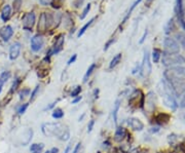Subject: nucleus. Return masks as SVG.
Returning a JSON list of instances; mask_svg holds the SVG:
<instances>
[{
    "mask_svg": "<svg viewBox=\"0 0 185 153\" xmlns=\"http://www.w3.org/2000/svg\"><path fill=\"white\" fill-rule=\"evenodd\" d=\"M39 2H40L41 5L46 6V5H50V4L53 2V0H39Z\"/></svg>",
    "mask_w": 185,
    "mask_h": 153,
    "instance_id": "79ce46f5",
    "label": "nucleus"
},
{
    "mask_svg": "<svg viewBox=\"0 0 185 153\" xmlns=\"http://www.w3.org/2000/svg\"><path fill=\"white\" fill-rule=\"evenodd\" d=\"M44 153H50V150H47V151H45Z\"/></svg>",
    "mask_w": 185,
    "mask_h": 153,
    "instance_id": "13d9d810",
    "label": "nucleus"
},
{
    "mask_svg": "<svg viewBox=\"0 0 185 153\" xmlns=\"http://www.w3.org/2000/svg\"><path fill=\"white\" fill-rule=\"evenodd\" d=\"M31 94V90L30 89H23L18 92V96H20V100H24L25 98H27L28 96H30Z\"/></svg>",
    "mask_w": 185,
    "mask_h": 153,
    "instance_id": "c85d7f7f",
    "label": "nucleus"
},
{
    "mask_svg": "<svg viewBox=\"0 0 185 153\" xmlns=\"http://www.w3.org/2000/svg\"><path fill=\"white\" fill-rule=\"evenodd\" d=\"M120 102L119 99H117L114 103V106H113V110H112V118H113V121H114L115 124H117V114H118V111L120 108Z\"/></svg>",
    "mask_w": 185,
    "mask_h": 153,
    "instance_id": "6ab92c4d",
    "label": "nucleus"
},
{
    "mask_svg": "<svg viewBox=\"0 0 185 153\" xmlns=\"http://www.w3.org/2000/svg\"><path fill=\"white\" fill-rule=\"evenodd\" d=\"M3 85H4V82L0 80V94H1V92H2V87H3Z\"/></svg>",
    "mask_w": 185,
    "mask_h": 153,
    "instance_id": "5fc2aeb1",
    "label": "nucleus"
},
{
    "mask_svg": "<svg viewBox=\"0 0 185 153\" xmlns=\"http://www.w3.org/2000/svg\"><path fill=\"white\" fill-rule=\"evenodd\" d=\"M43 45H44V39L41 34H36L32 37L31 39V50L34 52H38L42 50Z\"/></svg>",
    "mask_w": 185,
    "mask_h": 153,
    "instance_id": "0eeeda50",
    "label": "nucleus"
},
{
    "mask_svg": "<svg viewBox=\"0 0 185 153\" xmlns=\"http://www.w3.org/2000/svg\"><path fill=\"white\" fill-rule=\"evenodd\" d=\"M59 101H60V99H58L56 102H53L52 104H50V105H48V106H46V107L44 108V110H50V109H53V108L55 107V105H56V104H57Z\"/></svg>",
    "mask_w": 185,
    "mask_h": 153,
    "instance_id": "37998d69",
    "label": "nucleus"
},
{
    "mask_svg": "<svg viewBox=\"0 0 185 153\" xmlns=\"http://www.w3.org/2000/svg\"><path fill=\"white\" fill-rule=\"evenodd\" d=\"M165 78L168 81L169 84L172 86L173 90L176 94V96H180V95L185 92V78L181 77H175V76H165Z\"/></svg>",
    "mask_w": 185,
    "mask_h": 153,
    "instance_id": "7ed1b4c3",
    "label": "nucleus"
},
{
    "mask_svg": "<svg viewBox=\"0 0 185 153\" xmlns=\"http://www.w3.org/2000/svg\"><path fill=\"white\" fill-rule=\"evenodd\" d=\"M22 22H23V28H24L25 30H28V31L32 30V28L35 25V13H34L33 11L26 13V15L23 17Z\"/></svg>",
    "mask_w": 185,
    "mask_h": 153,
    "instance_id": "6e6552de",
    "label": "nucleus"
},
{
    "mask_svg": "<svg viewBox=\"0 0 185 153\" xmlns=\"http://www.w3.org/2000/svg\"><path fill=\"white\" fill-rule=\"evenodd\" d=\"M70 149H71L70 144H69V145H67V147H66V149H65L64 153H70Z\"/></svg>",
    "mask_w": 185,
    "mask_h": 153,
    "instance_id": "864d4df0",
    "label": "nucleus"
},
{
    "mask_svg": "<svg viewBox=\"0 0 185 153\" xmlns=\"http://www.w3.org/2000/svg\"><path fill=\"white\" fill-rule=\"evenodd\" d=\"M173 29H174V22H173V20H170L168 23V25L166 26V33H170V32L173 31Z\"/></svg>",
    "mask_w": 185,
    "mask_h": 153,
    "instance_id": "72a5a7b5",
    "label": "nucleus"
},
{
    "mask_svg": "<svg viewBox=\"0 0 185 153\" xmlns=\"http://www.w3.org/2000/svg\"><path fill=\"white\" fill-rule=\"evenodd\" d=\"M44 149L43 143H33L30 146V152L31 153H42Z\"/></svg>",
    "mask_w": 185,
    "mask_h": 153,
    "instance_id": "aec40b11",
    "label": "nucleus"
},
{
    "mask_svg": "<svg viewBox=\"0 0 185 153\" xmlns=\"http://www.w3.org/2000/svg\"><path fill=\"white\" fill-rule=\"evenodd\" d=\"M102 147H103L104 149H108V148H110L111 147L110 142L108 140H106L105 142H103V144H102Z\"/></svg>",
    "mask_w": 185,
    "mask_h": 153,
    "instance_id": "49530a36",
    "label": "nucleus"
},
{
    "mask_svg": "<svg viewBox=\"0 0 185 153\" xmlns=\"http://www.w3.org/2000/svg\"><path fill=\"white\" fill-rule=\"evenodd\" d=\"M184 119H185V115H184Z\"/></svg>",
    "mask_w": 185,
    "mask_h": 153,
    "instance_id": "bf43d9fd",
    "label": "nucleus"
},
{
    "mask_svg": "<svg viewBox=\"0 0 185 153\" xmlns=\"http://www.w3.org/2000/svg\"><path fill=\"white\" fill-rule=\"evenodd\" d=\"M141 1H142V0H136V1H135V2H134V3H133V5H132V6H131V8H130V10L128 11V13H127V16H126V17H124V21H122V23H126V21H127V20H128V18H130V16H131V15H132V13H133L134 8H135V7H136V6H137V5H138V4H139V3H140V2H141Z\"/></svg>",
    "mask_w": 185,
    "mask_h": 153,
    "instance_id": "cd10ccee",
    "label": "nucleus"
},
{
    "mask_svg": "<svg viewBox=\"0 0 185 153\" xmlns=\"http://www.w3.org/2000/svg\"><path fill=\"white\" fill-rule=\"evenodd\" d=\"M20 83H21V79L18 77L16 78L15 80H13V85H11V87H10V94H13V92H16V90L18 89V85H20Z\"/></svg>",
    "mask_w": 185,
    "mask_h": 153,
    "instance_id": "7c9ffc66",
    "label": "nucleus"
},
{
    "mask_svg": "<svg viewBox=\"0 0 185 153\" xmlns=\"http://www.w3.org/2000/svg\"><path fill=\"white\" fill-rule=\"evenodd\" d=\"M163 84V89H161V97H163L164 103L166 104V106L170 107L172 110H176L178 107V103L176 101V94L173 90L172 86L169 84L166 81H161Z\"/></svg>",
    "mask_w": 185,
    "mask_h": 153,
    "instance_id": "f03ea898",
    "label": "nucleus"
},
{
    "mask_svg": "<svg viewBox=\"0 0 185 153\" xmlns=\"http://www.w3.org/2000/svg\"><path fill=\"white\" fill-rule=\"evenodd\" d=\"M76 59H77V55L75 54V55H73L72 57L70 58V59H69V61L67 62V65H71V64H73L74 62L76 61Z\"/></svg>",
    "mask_w": 185,
    "mask_h": 153,
    "instance_id": "ea45409f",
    "label": "nucleus"
},
{
    "mask_svg": "<svg viewBox=\"0 0 185 153\" xmlns=\"http://www.w3.org/2000/svg\"><path fill=\"white\" fill-rule=\"evenodd\" d=\"M180 106H181L182 108H185V96L182 98L181 102H180Z\"/></svg>",
    "mask_w": 185,
    "mask_h": 153,
    "instance_id": "3c124183",
    "label": "nucleus"
},
{
    "mask_svg": "<svg viewBox=\"0 0 185 153\" xmlns=\"http://www.w3.org/2000/svg\"><path fill=\"white\" fill-rule=\"evenodd\" d=\"M53 18L50 17L46 13H42L39 17V22L37 25L38 32H44L50 28V25L52 24Z\"/></svg>",
    "mask_w": 185,
    "mask_h": 153,
    "instance_id": "423d86ee",
    "label": "nucleus"
},
{
    "mask_svg": "<svg viewBox=\"0 0 185 153\" xmlns=\"http://www.w3.org/2000/svg\"><path fill=\"white\" fill-rule=\"evenodd\" d=\"M147 33H148V32H147V30H145V32H144V34H143V36H142V38H141V40H140V41H139V42H140V43H143V42H144V40H145V38H146V36H147Z\"/></svg>",
    "mask_w": 185,
    "mask_h": 153,
    "instance_id": "09e8293b",
    "label": "nucleus"
},
{
    "mask_svg": "<svg viewBox=\"0 0 185 153\" xmlns=\"http://www.w3.org/2000/svg\"><path fill=\"white\" fill-rule=\"evenodd\" d=\"M83 1H84V0H75V1L73 2V5L75 6V7H80L81 4L83 3Z\"/></svg>",
    "mask_w": 185,
    "mask_h": 153,
    "instance_id": "c03bdc74",
    "label": "nucleus"
},
{
    "mask_svg": "<svg viewBox=\"0 0 185 153\" xmlns=\"http://www.w3.org/2000/svg\"><path fill=\"white\" fill-rule=\"evenodd\" d=\"M127 135H128V132L127 129H124V126H116V129H115V133H114V141L117 143H120L126 139Z\"/></svg>",
    "mask_w": 185,
    "mask_h": 153,
    "instance_id": "9b49d317",
    "label": "nucleus"
},
{
    "mask_svg": "<svg viewBox=\"0 0 185 153\" xmlns=\"http://www.w3.org/2000/svg\"><path fill=\"white\" fill-rule=\"evenodd\" d=\"M98 153H100V152H98Z\"/></svg>",
    "mask_w": 185,
    "mask_h": 153,
    "instance_id": "052dcab7",
    "label": "nucleus"
},
{
    "mask_svg": "<svg viewBox=\"0 0 185 153\" xmlns=\"http://www.w3.org/2000/svg\"><path fill=\"white\" fill-rule=\"evenodd\" d=\"M50 153H59V148H57V147H53L52 149L50 150Z\"/></svg>",
    "mask_w": 185,
    "mask_h": 153,
    "instance_id": "8fccbe9b",
    "label": "nucleus"
},
{
    "mask_svg": "<svg viewBox=\"0 0 185 153\" xmlns=\"http://www.w3.org/2000/svg\"><path fill=\"white\" fill-rule=\"evenodd\" d=\"M141 73L144 76H148L151 73V64H150L149 52L147 50L144 52V57H143V63L141 65Z\"/></svg>",
    "mask_w": 185,
    "mask_h": 153,
    "instance_id": "1a4fd4ad",
    "label": "nucleus"
},
{
    "mask_svg": "<svg viewBox=\"0 0 185 153\" xmlns=\"http://www.w3.org/2000/svg\"><path fill=\"white\" fill-rule=\"evenodd\" d=\"M21 4H22V1H21V0H15V1H13V8H16L18 10V9L20 8Z\"/></svg>",
    "mask_w": 185,
    "mask_h": 153,
    "instance_id": "a19ab883",
    "label": "nucleus"
},
{
    "mask_svg": "<svg viewBox=\"0 0 185 153\" xmlns=\"http://www.w3.org/2000/svg\"><path fill=\"white\" fill-rule=\"evenodd\" d=\"M155 95L152 92H148V95L146 96V102H144L145 106L149 111H153V109L155 108Z\"/></svg>",
    "mask_w": 185,
    "mask_h": 153,
    "instance_id": "dca6fc26",
    "label": "nucleus"
},
{
    "mask_svg": "<svg viewBox=\"0 0 185 153\" xmlns=\"http://www.w3.org/2000/svg\"><path fill=\"white\" fill-rule=\"evenodd\" d=\"M81 100H82V97H81V96L75 97V98H73V100H72V104H74V105H75V104L79 103V102L81 101Z\"/></svg>",
    "mask_w": 185,
    "mask_h": 153,
    "instance_id": "a18cd8bd",
    "label": "nucleus"
},
{
    "mask_svg": "<svg viewBox=\"0 0 185 153\" xmlns=\"http://www.w3.org/2000/svg\"><path fill=\"white\" fill-rule=\"evenodd\" d=\"M65 113L61 108H55L52 112V117L54 119H62L64 117Z\"/></svg>",
    "mask_w": 185,
    "mask_h": 153,
    "instance_id": "5701e85b",
    "label": "nucleus"
},
{
    "mask_svg": "<svg viewBox=\"0 0 185 153\" xmlns=\"http://www.w3.org/2000/svg\"><path fill=\"white\" fill-rule=\"evenodd\" d=\"M176 13H177L178 20H179L182 28L185 30L184 10H183V3H182V0H177V4H176Z\"/></svg>",
    "mask_w": 185,
    "mask_h": 153,
    "instance_id": "9d476101",
    "label": "nucleus"
},
{
    "mask_svg": "<svg viewBox=\"0 0 185 153\" xmlns=\"http://www.w3.org/2000/svg\"><path fill=\"white\" fill-rule=\"evenodd\" d=\"M158 131H159V126H153V127H151V129H150V132H151L152 134H155Z\"/></svg>",
    "mask_w": 185,
    "mask_h": 153,
    "instance_id": "de8ad7c7",
    "label": "nucleus"
},
{
    "mask_svg": "<svg viewBox=\"0 0 185 153\" xmlns=\"http://www.w3.org/2000/svg\"><path fill=\"white\" fill-rule=\"evenodd\" d=\"M64 42H65L64 35H60L57 39H56V42H55V44H54V46H53V48H52L53 55H58L62 50H63Z\"/></svg>",
    "mask_w": 185,
    "mask_h": 153,
    "instance_id": "4468645a",
    "label": "nucleus"
},
{
    "mask_svg": "<svg viewBox=\"0 0 185 153\" xmlns=\"http://www.w3.org/2000/svg\"><path fill=\"white\" fill-rule=\"evenodd\" d=\"M10 75H11V73L9 72V71H4V72H2L1 75H0V80L3 81V82L5 83L6 81L10 78Z\"/></svg>",
    "mask_w": 185,
    "mask_h": 153,
    "instance_id": "2f4dec72",
    "label": "nucleus"
},
{
    "mask_svg": "<svg viewBox=\"0 0 185 153\" xmlns=\"http://www.w3.org/2000/svg\"><path fill=\"white\" fill-rule=\"evenodd\" d=\"M94 21H95V18H91V20L89 21V22L87 23V24L84 25V26H83L81 29L79 30V32H78V34H77V36H78V38H80V37H81L83 34L85 33V31H87V29H89L90 27H91V25L92 24V23H94Z\"/></svg>",
    "mask_w": 185,
    "mask_h": 153,
    "instance_id": "a878e982",
    "label": "nucleus"
},
{
    "mask_svg": "<svg viewBox=\"0 0 185 153\" xmlns=\"http://www.w3.org/2000/svg\"><path fill=\"white\" fill-rule=\"evenodd\" d=\"M152 61H153V63H158L159 60H161V50H158V48H154L153 50H152Z\"/></svg>",
    "mask_w": 185,
    "mask_h": 153,
    "instance_id": "bb28decb",
    "label": "nucleus"
},
{
    "mask_svg": "<svg viewBox=\"0 0 185 153\" xmlns=\"http://www.w3.org/2000/svg\"><path fill=\"white\" fill-rule=\"evenodd\" d=\"M80 148H81V143H80V142H78L77 144L75 145V147H74V149H73L72 153H79V151H80Z\"/></svg>",
    "mask_w": 185,
    "mask_h": 153,
    "instance_id": "4c0bfd02",
    "label": "nucleus"
},
{
    "mask_svg": "<svg viewBox=\"0 0 185 153\" xmlns=\"http://www.w3.org/2000/svg\"><path fill=\"white\" fill-rule=\"evenodd\" d=\"M81 92H82V87L80 86V85H77V86L74 87V89H72V92H70V97L71 98H75V97L79 96Z\"/></svg>",
    "mask_w": 185,
    "mask_h": 153,
    "instance_id": "c756f323",
    "label": "nucleus"
},
{
    "mask_svg": "<svg viewBox=\"0 0 185 153\" xmlns=\"http://www.w3.org/2000/svg\"><path fill=\"white\" fill-rule=\"evenodd\" d=\"M114 42H115V39L114 38H111L110 40H108L107 42H106V44L104 45V50H107L108 48H109L110 46H111V44H113Z\"/></svg>",
    "mask_w": 185,
    "mask_h": 153,
    "instance_id": "e433bc0d",
    "label": "nucleus"
},
{
    "mask_svg": "<svg viewBox=\"0 0 185 153\" xmlns=\"http://www.w3.org/2000/svg\"><path fill=\"white\" fill-rule=\"evenodd\" d=\"M40 89H41V85H39V84H38V85H36L35 89H34L31 92V95H30V100H29L30 103H32V102L35 101V99L37 98V97H38V95H39Z\"/></svg>",
    "mask_w": 185,
    "mask_h": 153,
    "instance_id": "393cba45",
    "label": "nucleus"
},
{
    "mask_svg": "<svg viewBox=\"0 0 185 153\" xmlns=\"http://www.w3.org/2000/svg\"><path fill=\"white\" fill-rule=\"evenodd\" d=\"M84 115H85V114H82V115H81V117H79V121H81V120L83 119V117H84Z\"/></svg>",
    "mask_w": 185,
    "mask_h": 153,
    "instance_id": "4d7b16f0",
    "label": "nucleus"
},
{
    "mask_svg": "<svg viewBox=\"0 0 185 153\" xmlns=\"http://www.w3.org/2000/svg\"><path fill=\"white\" fill-rule=\"evenodd\" d=\"M176 140H177V137H176V135H174V134L170 135V136H169V138H168V141H169V143H170V144H173V143H174Z\"/></svg>",
    "mask_w": 185,
    "mask_h": 153,
    "instance_id": "58836bf2",
    "label": "nucleus"
},
{
    "mask_svg": "<svg viewBox=\"0 0 185 153\" xmlns=\"http://www.w3.org/2000/svg\"><path fill=\"white\" fill-rule=\"evenodd\" d=\"M41 132L46 137H56L61 141L70 139V131L68 126L61 122H46L41 126Z\"/></svg>",
    "mask_w": 185,
    "mask_h": 153,
    "instance_id": "f257e3e1",
    "label": "nucleus"
},
{
    "mask_svg": "<svg viewBox=\"0 0 185 153\" xmlns=\"http://www.w3.org/2000/svg\"><path fill=\"white\" fill-rule=\"evenodd\" d=\"M164 47H165L166 54H179L180 45L175 39L171 37H166L164 40Z\"/></svg>",
    "mask_w": 185,
    "mask_h": 153,
    "instance_id": "39448f33",
    "label": "nucleus"
},
{
    "mask_svg": "<svg viewBox=\"0 0 185 153\" xmlns=\"http://www.w3.org/2000/svg\"><path fill=\"white\" fill-rule=\"evenodd\" d=\"M91 7H92V6H91V4H90V3L87 4V6H85V8L83 9V11H82L81 16H80V18H81V20H83V18H84L85 17H87V13H90V10H91Z\"/></svg>",
    "mask_w": 185,
    "mask_h": 153,
    "instance_id": "f704fd0d",
    "label": "nucleus"
},
{
    "mask_svg": "<svg viewBox=\"0 0 185 153\" xmlns=\"http://www.w3.org/2000/svg\"><path fill=\"white\" fill-rule=\"evenodd\" d=\"M98 94H99V89H96L94 90V99H97L98 98Z\"/></svg>",
    "mask_w": 185,
    "mask_h": 153,
    "instance_id": "603ef678",
    "label": "nucleus"
},
{
    "mask_svg": "<svg viewBox=\"0 0 185 153\" xmlns=\"http://www.w3.org/2000/svg\"><path fill=\"white\" fill-rule=\"evenodd\" d=\"M32 137H33V129H28L26 133H25V137H23V141H22L23 146H26L29 144L32 140Z\"/></svg>",
    "mask_w": 185,
    "mask_h": 153,
    "instance_id": "412c9836",
    "label": "nucleus"
},
{
    "mask_svg": "<svg viewBox=\"0 0 185 153\" xmlns=\"http://www.w3.org/2000/svg\"><path fill=\"white\" fill-rule=\"evenodd\" d=\"M13 35V30L11 26H4L0 29V37L3 39V41H8Z\"/></svg>",
    "mask_w": 185,
    "mask_h": 153,
    "instance_id": "2eb2a0df",
    "label": "nucleus"
},
{
    "mask_svg": "<svg viewBox=\"0 0 185 153\" xmlns=\"http://www.w3.org/2000/svg\"><path fill=\"white\" fill-rule=\"evenodd\" d=\"M152 1H153V0H146V5H147V6H149L150 4L152 3Z\"/></svg>",
    "mask_w": 185,
    "mask_h": 153,
    "instance_id": "6e6d98bb",
    "label": "nucleus"
},
{
    "mask_svg": "<svg viewBox=\"0 0 185 153\" xmlns=\"http://www.w3.org/2000/svg\"><path fill=\"white\" fill-rule=\"evenodd\" d=\"M21 47H22V45L18 42L13 43V44L10 46V48H9V59H10L11 61H15L16 59H18V57L20 55V52H21Z\"/></svg>",
    "mask_w": 185,
    "mask_h": 153,
    "instance_id": "ddd939ff",
    "label": "nucleus"
},
{
    "mask_svg": "<svg viewBox=\"0 0 185 153\" xmlns=\"http://www.w3.org/2000/svg\"><path fill=\"white\" fill-rule=\"evenodd\" d=\"M170 114L168 113H159L155 116V121L159 124H166L170 120Z\"/></svg>",
    "mask_w": 185,
    "mask_h": 153,
    "instance_id": "f3484780",
    "label": "nucleus"
},
{
    "mask_svg": "<svg viewBox=\"0 0 185 153\" xmlns=\"http://www.w3.org/2000/svg\"><path fill=\"white\" fill-rule=\"evenodd\" d=\"M95 69H96V64L95 63H92L91 66L87 68V72H85L84 74V76H83V82H87V80H89V78L91 77V75L92 74V72L95 71Z\"/></svg>",
    "mask_w": 185,
    "mask_h": 153,
    "instance_id": "b1692460",
    "label": "nucleus"
},
{
    "mask_svg": "<svg viewBox=\"0 0 185 153\" xmlns=\"http://www.w3.org/2000/svg\"><path fill=\"white\" fill-rule=\"evenodd\" d=\"M10 15H11V7L6 4V5L4 6V7L2 8V10H1V18H2V21H4V22H7V21L9 20V18H10Z\"/></svg>",
    "mask_w": 185,
    "mask_h": 153,
    "instance_id": "a211bd4d",
    "label": "nucleus"
},
{
    "mask_svg": "<svg viewBox=\"0 0 185 153\" xmlns=\"http://www.w3.org/2000/svg\"><path fill=\"white\" fill-rule=\"evenodd\" d=\"M28 107H29V103H24V104H22V105L18 107V115H23L24 114L25 112H26V110L28 109Z\"/></svg>",
    "mask_w": 185,
    "mask_h": 153,
    "instance_id": "473e14b6",
    "label": "nucleus"
},
{
    "mask_svg": "<svg viewBox=\"0 0 185 153\" xmlns=\"http://www.w3.org/2000/svg\"><path fill=\"white\" fill-rule=\"evenodd\" d=\"M121 58H122V55H121V54L115 55L114 57H113V59L111 60V62H110V64H109V69L115 68V67H116L117 65L120 63V61H121Z\"/></svg>",
    "mask_w": 185,
    "mask_h": 153,
    "instance_id": "4be33fe9",
    "label": "nucleus"
},
{
    "mask_svg": "<svg viewBox=\"0 0 185 153\" xmlns=\"http://www.w3.org/2000/svg\"><path fill=\"white\" fill-rule=\"evenodd\" d=\"M185 63V58L179 54H166L163 52V64L166 67Z\"/></svg>",
    "mask_w": 185,
    "mask_h": 153,
    "instance_id": "20e7f679",
    "label": "nucleus"
},
{
    "mask_svg": "<svg viewBox=\"0 0 185 153\" xmlns=\"http://www.w3.org/2000/svg\"><path fill=\"white\" fill-rule=\"evenodd\" d=\"M94 126H95V120L94 119H91L89 121V123H87V133H92V131L94 129Z\"/></svg>",
    "mask_w": 185,
    "mask_h": 153,
    "instance_id": "c9c22d12",
    "label": "nucleus"
},
{
    "mask_svg": "<svg viewBox=\"0 0 185 153\" xmlns=\"http://www.w3.org/2000/svg\"><path fill=\"white\" fill-rule=\"evenodd\" d=\"M128 123H129V126H131V129H134V131L140 132L144 129V123L137 117H131L128 120Z\"/></svg>",
    "mask_w": 185,
    "mask_h": 153,
    "instance_id": "f8f14e48",
    "label": "nucleus"
}]
</instances>
